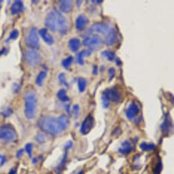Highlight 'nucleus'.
Wrapping results in <instances>:
<instances>
[{
	"label": "nucleus",
	"instance_id": "obj_8",
	"mask_svg": "<svg viewBox=\"0 0 174 174\" xmlns=\"http://www.w3.org/2000/svg\"><path fill=\"white\" fill-rule=\"evenodd\" d=\"M25 60L30 66H37L42 61V57L37 51L31 49L27 51L25 53Z\"/></svg>",
	"mask_w": 174,
	"mask_h": 174
},
{
	"label": "nucleus",
	"instance_id": "obj_15",
	"mask_svg": "<svg viewBox=\"0 0 174 174\" xmlns=\"http://www.w3.org/2000/svg\"><path fill=\"white\" fill-rule=\"evenodd\" d=\"M60 8L62 12L64 13H68L72 9V1L69 0H64L60 1Z\"/></svg>",
	"mask_w": 174,
	"mask_h": 174
},
{
	"label": "nucleus",
	"instance_id": "obj_10",
	"mask_svg": "<svg viewBox=\"0 0 174 174\" xmlns=\"http://www.w3.org/2000/svg\"><path fill=\"white\" fill-rule=\"evenodd\" d=\"M94 125V118L92 115H88L82 123L80 132L83 134H87L91 131Z\"/></svg>",
	"mask_w": 174,
	"mask_h": 174
},
{
	"label": "nucleus",
	"instance_id": "obj_4",
	"mask_svg": "<svg viewBox=\"0 0 174 174\" xmlns=\"http://www.w3.org/2000/svg\"><path fill=\"white\" fill-rule=\"evenodd\" d=\"M121 98V94L118 89L114 87L112 88H109L105 89L103 93V107L105 108H107L109 107V102L111 101V102L117 103L118 101H120Z\"/></svg>",
	"mask_w": 174,
	"mask_h": 174
},
{
	"label": "nucleus",
	"instance_id": "obj_1",
	"mask_svg": "<svg viewBox=\"0 0 174 174\" xmlns=\"http://www.w3.org/2000/svg\"><path fill=\"white\" fill-rule=\"evenodd\" d=\"M69 124L70 119L66 115H60L58 118L47 116L41 120L40 128L43 131L53 135H57L66 130Z\"/></svg>",
	"mask_w": 174,
	"mask_h": 174
},
{
	"label": "nucleus",
	"instance_id": "obj_30",
	"mask_svg": "<svg viewBox=\"0 0 174 174\" xmlns=\"http://www.w3.org/2000/svg\"><path fill=\"white\" fill-rule=\"evenodd\" d=\"M12 111L10 108H8L6 109H5L1 114H2L3 115H4L5 117H8L12 114Z\"/></svg>",
	"mask_w": 174,
	"mask_h": 174
},
{
	"label": "nucleus",
	"instance_id": "obj_13",
	"mask_svg": "<svg viewBox=\"0 0 174 174\" xmlns=\"http://www.w3.org/2000/svg\"><path fill=\"white\" fill-rule=\"evenodd\" d=\"M39 34H40V36L42 37V38L43 39V40H44L46 44H49V45H51V44H53V38L51 35L49 34L47 30H46V29H41V30L39 31Z\"/></svg>",
	"mask_w": 174,
	"mask_h": 174
},
{
	"label": "nucleus",
	"instance_id": "obj_35",
	"mask_svg": "<svg viewBox=\"0 0 174 174\" xmlns=\"http://www.w3.org/2000/svg\"><path fill=\"white\" fill-rule=\"evenodd\" d=\"M72 141H68L67 143L66 144V146H65V150H68V149H70V148H72Z\"/></svg>",
	"mask_w": 174,
	"mask_h": 174
},
{
	"label": "nucleus",
	"instance_id": "obj_16",
	"mask_svg": "<svg viewBox=\"0 0 174 174\" xmlns=\"http://www.w3.org/2000/svg\"><path fill=\"white\" fill-rule=\"evenodd\" d=\"M116 33L114 29L112 28V30H111V32L109 33V34L106 36V39H105V43L108 46H112L115 43L116 41Z\"/></svg>",
	"mask_w": 174,
	"mask_h": 174
},
{
	"label": "nucleus",
	"instance_id": "obj_38",
	"mask_svg": "<svg viewBox=\"0 0 174 174\" xmlns=\"http://www.w3.org/2000/svg\"><path fill=\"white\" fill-rule=\"evenodd\" d=\"M2 2L3 1H0V10H1V7H2Z\"/></svg>",
	"mask_w": 174,
	"mask_h": 174
},
{
	"label": "nucleus",
	"instance_id": "obj_28",
	"mask_svg": "<svg viewBox=\"0 0 174 174\" xmlns=\"http://www.w3.org/2000/svg\"><path fill=\"white\" fill-rule=\"evenodd\" d=\"M32 149H33V146L32 143H27L26 146H25V151L27 152V153L28 154V155L30 157H32Z\"/></svg>",
	"mask_w": 174,
	"mask_h": 174
},
{
	"label": "nucleus",
	"instance_id": "obj_25",
	"mask_svg": "<svg viewBox=\"0 0 174 174\" xmlns=\"http://www.w3.org/2000/svg\"><path fill=\"white\" fill-rule=\"evenodd\" d=\"M72 62H73V57L69 56L68 58H66L65 60H64L63 61H62V66H63L64 68H66V69H68V68L70 67V66H71Z\"/></svg>",
	"mask_w": 174,
	"mask_h": 174
},
{
	"label": "nucleus",
	"instance_id": "obj_23",
	"mask_svg": "<svg viewBox=\"0 0 174 174\" xmlns=\"http://www.w3.org/2000/svg\"><path fill=\"white\" fill-rule=\"evenodd\" d=\"M46 77V72L45 71H42L38 74V77L36 78V83L39 86L42 85L43 82Z\"/></svg>",
	"mask_w": 174,
	"mask_h": 174
},
{
	"label": "nucleus",
	"instance_id": "obj_14",
	"mask_svg": "<svg viewBox=\"0 0 174 174\" xmlns=\"http://www.w3.org/2000/svg\"><path fill=\"white\" fill-rule=\"evenodd\" d=\"M23 3L21 1L17 0V1H15L14 3L12 5L10 8L11 13L12 15H17L19 14L23 11Z\"/></svg>",
	"mask_w": 174,
	"mask_h": 174
},
{
	"label": "nucleus",
	"instance_id": "obj_21",
	"mask_svg": "<svg viewBox=\"0 0 174 174\" xmlns=\"http://www.w3.org/2000/svg\"><path fill=\"white\" fill-rule=\"evenodd\" d=\"M154 148H155V145L154 143H148L146 142H143L140 144V148L145 152L150 151V150L154 149Z\"/></svg>",
	"mask_w": 174,
	"mask_h": 174
},
{
	"label": "nucleus",
	"instance_id": "obj_2",
	"mask_svg": "<svg viewBox=\"0 0 174 174\" xmlns=\"http://www.w3.org/2000/svg\"><path fill=\"white\" fill-rule=\"evenodd\" d=\"M45 25L52 32H59L62 34L67 32L68 28V23L65 17L56 10L48 14L45 19Z\"/></svg>",
	"mask_w": 174,
	"mask_h": 174
},
{
	"label": "nucleus",
	"instance_id": "obj_18",
	"mask_svg": "<svg viewBox=\"0 0 174 174\" xmlns=\"http://www.w3.org/2000/svg\"><path fill=\"white\" fill-rule=\"evenodd\" d=\"M80 44H81V42H80L79 39L76 38H71L68 42V46H69L70 50L72 52L77 51V50L80 47Z\"/></svg>",
	"mask_w": 174,
	"mask_h": 174
},
{
	"label": "nucleus",
	"instance_id": "obj_24",
	"mask_svg": "<svg viewBox=\"0 0 174 174\" xmlns=\"http://www.w3.org/2000/svg\"><path fill=\"white\" fill-rule=\"evenodd\" d=\"M102 55L103 57H105L108 59L109 61H113L115 59V55L114 52L111 51H105L102 53Z\"/></svg>",
	"mask_w": 174,
	"mask_h": 174
},
{
	"label": "nucleus",
	"instance_id": "obj_39",
	"mask_svg": "<svg viewBox=\"0 0 174 174\" xmlns=\"http://www.w3.org/2000/svg\"><path fill=\"white\" fill-rule=\"evenodd\" d=\"M77 174H83V171H80L79 173H77Z\"/></svg>",
	"mask_w": 174,
	"mask_h": 174
},
{
	"label": "nucleus",
	"instance_id": "obj_7",
	"mask_svg": "<svg viewBox=\"0 0 174 174\" xmlns=\"http://www.w3.org/2000/svg\"><path fill=\"white\" fill-rule=\"evenodd\" d=\"M83 44L89 49L96 51L103 46V41L98 36L95 35L92 37H87L83 41Z\"/></svg>",
	"mask_w": 174,
	"mask_h": 174
},
{
	"label": "nucleus",
	"instance_id": "obj_20",
	"mask_svg": "<svg viewBox=\"0 0 174 174\" xmlns=\"http://www.w3.org/2000/svg\"><path fill=\"white\" fill-rule=\"evenodd\" d=\"M87 86V81L84 78H79L78 79V88L80 92L82 93L85 91Z\"/></svg>",
	"mask_w": 174,
	"mask_h": 174
},
{
	"label": "nucleus",
	"instance_id": "obj_5",
	"mask_svg": "<svg viewBox=\"0 0 174 174\" xmlns=\"http://www.w3.org/2000/svg\"><path fill=\"white\" fill-rule=\"evenodd\" d=\"M17 139L16 130L10 125H5L0 128V139L7 143L13 142Z\"/></svg>",
	"mask_w": 174,
	"mask_h": 174
},
{
	"label": "nucleus",
	"instance_id": "obj_29",
	"mask_svg": "<svg viewBox=\"0 0 174 174\" xmlns=\"http://www.w3.org/2000/svg\"><path fill=\"white\" fill-rule=\"evenodd\" d=\"M72 110H73V114L75 115V118H77L78 115H79V107L78 105H75L73 106V108H72Z\"/></svg>",
	"mask_w": 174,
	"mask_h": 174
},
{
	"label": "nucleus",
	"instance_id": "obj_26",
	"mask_svg": "<svg viewBox=\"0 0 174 174\" xmlns=\"http://www.w3.org/2000/svg\"><path fill=\"white\" fill-rule=\"evenodd\" d=\"M58 79L60 80V82L61 84H63V85H65L66 86H68V84L66 81V75L64 73H60L59 75V77H58Z\"/></svg>",
	"mask_w": 174,
	"mask_h": 174
},
{
	"label": "nucleus",
	"instance_id": "obj_27",
	"mask_svg": "<svg viewBox=\"0 0 174 174\" xmlns=\"http://www.w3.org/2000/svg\"><path fill=\"white\" fill-rule=\"evenodd\" d=\"M19 35V30H13L12 32L10 33V34L8 40H15V39H17V38H18Z\"/></svg>",
	"mask_w": 174,
	"mask_h": 174
},
{
	"label": "nucleus",
	"instance_id": "obj_33",
	"mask_svg": "<svg viewBox=\"0 0 174 174\" xmlns=\"http://www.w3.org/2000/svg\"><path fill=\"white\" fill-rule=\"evenodd\" d=\"M109 73L111 76V77L109 78V80H111L115 75V69H114V68H109Z\"/></svg>",
	"mask_w": 174,
	"mask_h": 174
},
{
	"label": "nucleus",
	"instance_id": "obj_12",
	"mask_svg": "<svg viewBox=\"0 0 174 174\" xmlns=\"http://www.w3.org/2000/svg\"><path fill=\"white\" fill-rule=\"evenodd\" d=\"M139 113L138 106L135 103H132L129 105L126 111V116L129 120H132L135 118V116Z\"/></svg>",
	"mask_w": 174,
	"mask_h": 174
},
{
	"label": "nucleus",
	"instance_id": "obj_17",
	"mask_svg": "<svg viewBox=\"0 0 174 174\" xmlns=\"http://www.w3.org/2000/svg\"><path fill=\"white\" fill-rule=\"evenodd\" d=\"M132 146L128 141H125L122 143L121 147L119 148V152L122 154H128L132 151Z\"/></svg>",
	"mask_w": 174,
	"mask_h": 174
},
{
	"label": "nucleus",
	"instance_id": "obj_3",
	"mask_svg": "<svg viewBox=\"0 0 174 174\" xmlns=\"http://www.w3.org/2000/svg\"><path fill=\"white\" fill-rule=\"evenodd\" d=\"M25 114L28 120H32L36 115L38 100L34 92H28L25 97Z\"/></svg>",
	"mask_w": 174,
	"mask_h": 174
},
{
	"label": "nucleus",
	"instance_id": "obj_31",
	"mask_svg": "<svg viewBox=\"0 0 174 174\" xmlns=\"http://www.w3.org/2000/svg\"><path fill=\"white\" fill-rule=\"evenodd\" d=\"M36 140L38 141L39 143H42L45 140V137L42 134H39L36 137Z\"/></svg>",
	"mask_w": 174,
	"mask_h": 174
},
{
	"label": "nucleus",
	"instance_id": "obj_32",
	"mask_svg": "<svg viewBox=\"0 0 174 174\" xmlns=\"http://www.w3.org/2000/svg\"><path fill=\"white\" fill-rule=\"evenodd\" d=\"M6 162V158L5 156L2 154H0V167L4 165Z\"/></svg>",
	"mask_w": 174,
	"mask_h": 174
},
{
	"label": "nucleus",
	"instance_id": "obj_40",
	"mask_svg": "<svg viewBox=\"0 0 174 174\" xmlns=\"http://www.w3.org/2000/svg\"><path fill=\"white\" fill-rule=\"evenodd\" d=\"M58 174H61V173H58Z\"/></svg>",
	"mask_w": 174,
	"mask_h": 174
},
{
	"label": "nucleus",
	"instance_id": "obj_9",
	"mask_svg": "<svg viewBox=\"0 0 174 174\" xmlns=\"http://www.w3.org/2000/svg\"><path fill=\"white\" fill-rule=\"evenodd\" d=\"M112 28L110 27L108 23H96L94 24L91 28L89 29L91 33H99L104 36H107L109 33L111 32Z\"/></svg>",
	"mask_w": 174,
	"mask_h": 174
},
{
	"label": "nucleus",
	"instance_id": "obj_36",
	"mask_svg": "<svg viewBox=\"0 0 174 174\" xmlns=\"http://www.w3.org/2000/svg\"><path fill=\"white\" fill-rule=\"evenodd\" d=\"M16 173H17V170L15 169H11L10 172V174H16Z\"/></svg>",
	"mask_w": 174,
	"mask_h": 174
},
{
	"label": "nucleus",
	"instance_id": "obj_19",
	"mask_svg": "<svg viewBox=\"0 0 174 174\" xmlns=\"http://www.w3.org/2000/svg\"><path fill=\"white\" fill-rule=\"evenodd\" d=\"M91 52L89 50H83L78 54L77 55V62L80 65H83L84 64V58L86 56H88L90 55Z\"/></svg>",
	"mask_w": 174,
	"mask_h": 174
},
{
	"label": "nucleus",
	"instance_id": "obj_37",
	"mask_svg": "<svg viewBox=\"0 0 174 174\" xmlns=\"http://www.w3.org/2000/svg\"><path fill=\"white\" fill-rule=\"evenodd\" d=\"M115 60H116V62H117V64H118V66H120L121 62L120 61V60H119L118 58H117V59H115Z\"/></svg>",
	"mask_w": 174,
	"mask_h": 174
},
{
	"label": "nucleus",
	"instance_id": "obj_6",
	"mask_svg": "<svg viewBox=\"0 0 174 174\" xmlns=\"http://www.w3.org/2000/svg\"><path fill=\"white\" fill-rule=\"evenodd\" d=\"M25 44L32 49L40 47V40L36 27H32L25 38Z\"/></svg>",
	"mask_w": 174,
	"mask_h": 174
},
{
	"label": "nucleus",
	"instance_id": "obj_11",
	"mask_svg": "<svg viewBox=\"0 0 174 174\" xmlns=\"http://www.w3.org/2000/svg\"><path fill=\"white\" fill-rule=\"evenodd\" d=\"M87 23H88V19L83 15H79L77 19H76V28H77V30L79 31L83 30L86 26H87Z\"/></svg>",
	"mask_w": 174,
	"mask_h": 174
},
{
	"label": "nucleus",
	"instance_id": "obj_34",
	"mask_svg": "<svg viewBox=\"0 0 174 174\" xmlns=\"http://www.w3.org/2000/svg\"><path fill=\"white\" fill-rule=\"evenodd\" d=\"M23 152H24V150H23V149H21V150H19L18 152H17V158H21V156H23Z\"/></svg>",
	"mask_w": 174,
	"mask_h": 174
},
{
	"label": "nucleus",
	"instance_id": "obj_22",
	"mask_svg": "<svg viewBox=\"0 0 174 174\" xmlns=\"http://www.w3.org/2000/svg\"><path fill=\"white\" fill-rule=\"evenodd\" d=\"M58 97L60 101H62V102H68L69 101V98L66 94V92L65 89H62L58 92Z\"/></svg>",
	"mask_w": 174,
	"mask_h": 174
}]
</instances>
